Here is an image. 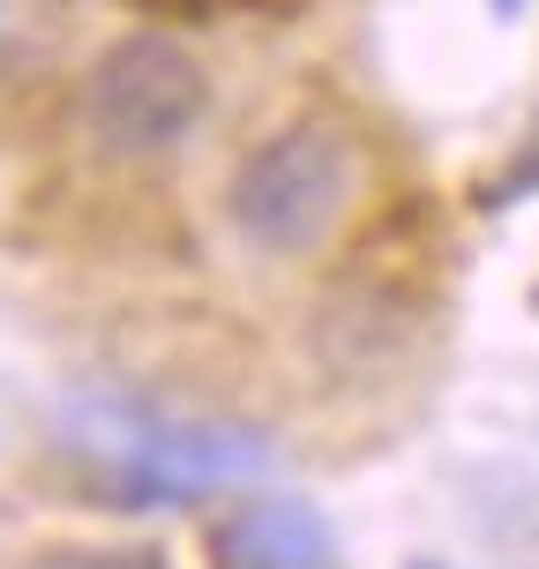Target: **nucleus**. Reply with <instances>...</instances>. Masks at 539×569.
<instances>
[{"instance_id": "6", "label": "nucleus", "mask_w": 539, "mask_h": 569, "mask_svg": "<svg viewBox=\"0 0 539 569\" xmlns=\"http://www.w3.org/2000/svg\"><path fill=\"white\" fill-rule=\"evenodd\" d=\"M30 569H172L158 547H106V555H46Z\"/></svg>"}, {"instance_id": "4", "label": "nucleus", "mask_w": 539, "mask_h": 569, "mask_svg": "<svg viewBox=\"0 0 539 569\" xmlns=\"http://www.w3.org/2000/svg\"><path fill=\"white\" fill-rule=\"evenodd\" d=\"M210 569H338V532L300 495H248L210 525Z\"/></svg>"}, {"instance_id": "7", "label": "nucleus", "mask_w": 539, "mask_h": 569, "mask_svg": "<svg viewBox=\"0 0 539 569\" xmlns=\"http://www.w3.org/2000/svg\"><path fill=\"white\" fill-rule=\"evenodd\" d=\"M150 8H172V16H210V8H232V0H150Z\"/></svg>"}, {"instance_id": "5", "label": "nucleus", "mask_w": 539, "mask_h": 569, "mask_svg": "<svg viewBox=\"0 0 539 569\" xmlns=\"http://www.w3.org/2000/svg\"><path fill=\"white\" fill-rule=\"evenodd\" d=\"M525 196H539V120H532V136H525V150H517L510 166L495 172L480 188V202L487 210H502V202H525Z\"/></svg>"}, {"instance_id": "9", "label": "nucleus", "mask_w": 539, "mask_h": 569, "mask_svg": "<svg viewBox=\"0 0 539 569\" xmlns=\"http://www.w3.org/2000/svg\"><path fill=\"white\" fill-rule=\"evenodd\" d=\"M412 569H442V562H412Z\"/></svg>"}, {"instance_id": "8", "label": "nucleus", "mask_w": 539, "mask_h": 569, "mask_svg": "<svg viewBox=\"0 0 539 569\" xmlns=\"http://www.w3.org/2000/svg\"><path fill=\"white\" fill-rule=\"evenodd\" d=\"M495 8H502V16H517V8H525V0H495Z\"/></svg>"}, {"instance_id": "1", "label": "nucleus", "mask_w": 539, "mask_h": 569, "mask_svg": "<svg viewBox=\"0 0 539 569\" xmlns=\"http://www.w3.org/2000/svg\"><path fill=\"white\" fill-rule=\"evenodd\" d=\"M60 450L83 465L98 502L113 510H180L196 495L240 487L270 465V442L240 420L150 405L136 390H76L60 398Z\"/></svg>"}, {"instance_id": "2", "label": "nucleus", "mask_w": 539, "mask_h": 569, "mask_svg": "<svg viewBox=\"0 0 539 569\" xmlns=\"http://www.w3.org/2000/svg\"><path fill=\"white\" fill-rule=\"evenodd\" d=\"M352 196V150L330 120H292L278 136H262L226 188V210L240 240L262 256H308L330 240Z\"/></svg>"}, {"instance_id": "3", "label": "nucleus", "mask_w": 539, "mask_h": 569, "mask_svg": "<svg viewBox=\"0 0 539 569\" xmlns=\"http://www.w3.org/2000/svg\"><path fill=\"white\" fill-rule=\"evenodd\" d=\"M210 106V76L196 68L188 46H172L166 30H128L113 38L98 68H90L83 113L90 136L120 150V158H150V150H172Z\"/></svg>"}]
</instances>
